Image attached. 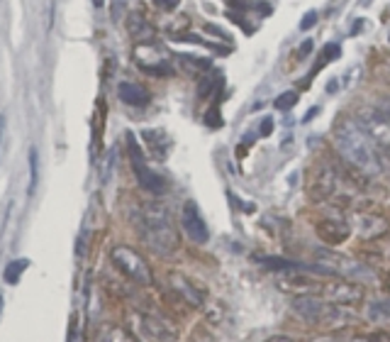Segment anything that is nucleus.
Listing matches in <instances>:
<instances>
[{
	"instance_id": "nucleus-1",
	"label": "nucleus",
	"mask_w": 390,
	"mask_h": 342,
	"mask_svg": "<svg viewBox=\"0 0 390 342\" xmlns=\"http://www.w3.org/2000/svg\"><path fill=\"white\" fill-rule=\"evenodd\" d=\"M137 230H139V237L144 239L147 247L159 256H171L181 244L171 213L162 203L142 205L139 218H137Z\"/></svg>"
},
{
	"instance_id": "nucleus-2",
	"label": "nucleus",
	"mask_w": 390,
	"mask_h": 342,
	"mask_svg": "<svg viewBox=\"0 0 390 342\" xmlns=\"http://www.w3.org/2000/svg\"><path fill=\"white\" fill-rule=\"evenodd\" d=\"M334 145L342 157L364 174H381V164H378L374 145L354 120H339L334 125Z\"/></svg>"
},
{
	"instance_id": "nucleus-3",
	"label": "nucleus",
	"mask_w": 390,
	"mask_h": 342,
	"mask_svg": "<svg viewBox=\"0 0 390 342\" xmlns=\"http://www.w3.org/2000/svg\"><path fill=\"white\" fill-rule=\"evenodd\" d=\"M292 311L307 323H317V325H344L349 321L352 313L344 311V306L332 304L325 299H315V296H295L292 299Z\"/></svg>"
},
{
	"instance_id": "nucleus-4",
	"label": "nucleus",
	"mask_w": 390,
	"mask_h": 342,
	"mask_svg": "<svg viewBox=\"0 0 390 342\" xmlns=\"http://www.w3.org/2000/svg\"><path fill=\"white\" fill-rule=\"evenodd\" d=\"M317 269L320 274H325V276L347 279V281H366V279H374V269L366 266L364 261L347 254L330 252V249H317Z\"/></svg>"
},
{
	"instance_id": "nucleus-5",
	"label": "nucleus",
	"mask_w": 390,
	"mask_h": 342,
	"mask_svg": "<svg viewBox=\"0 0 390 342\" xmlns=\"http://www.w3.org/2000/svg\"><path fill=\"white\" fill-rule=\"evenodd\" d=\"M110 259L112 264L117 266V271L122 274V276H127L130 281L139 284V286H152L154 284V271L152 266H149V261L137 252L135 247H130V244L112 247Z\"/></svg>"
},
{
	"instance_id": "nucleus-6",
	"label": "nucleus",
	"mask_w": 390,
	"mask_h": 342,
	"mask_svg": "<svg viewBox=\"0 0 390 342\" xmlns=\"http://www.w3.org/2000/svg\"><path fill=\"white\" fill-rule=\"evenodd\" d=\"M127 154H130L132 171H135V176H137V184L144 188L147 193H152V196H162V193L166 191L164 176L157 174V171L147 164L144 152H142L139 142H137V137L132 133H127Z\"/></svg>"
},
{
	"instance_id": "nucleus-7",
	"label": "nucleus",
	"mask_w": 390,
	"mask_h": 342,
	"mask_svg": "<svg viewBox=\"0 0 390 342\" xmlns=\"http://www.w3.org/2000/svg\"><path fill=\"white\" fill-rule=\"evenodd\" d=\"M359 128L371 140V145L381 147L383 152L390 154V120L381 108H364L359 113Z\"/></svg>"
},
{
	"instance_id": "nucleus-8",
	"label": "nucleus",
	"mask_w": 390,
	"mask_h": 342,
	"mask_svg": "<svg viewBox=\"0 0 390 342\" xmlns=\"http://www.w3.org/2000/svg\"><path fill=\"white\" fill-rule=\"evenodd\" d=\"M325 301H332V304H357V301L364 299V286L361 284H354V281H347V279H334V281H327L322 284L320 289Z\"/></svg>"
},
{
	"instance_id": "nucleus-9",
	"label": "nucleus",
	"mask_w": 390,
	"mask_h": 342,
	"mask_svg": "<svg viewBox=\"0 0 390 342\" xmlns=\"http://www.w3.org/2000/svg\"><path fill=\"white\" fill-rule=\"evenodd\" d=\"M132 335L137 342H174V335L152 316H132Z\"/></svg>"
},
{
	"instance_id": "nucleus-10",
	"label": "nucleus",
	"mask_w": 390,
	"mask_h": 342,
	"mask_svg": "<svg viewBox=\"0 0 390 342\" xmlns=\"http://www.w3.org/2000/svg\"><path fill=\"white\" fill-rule=\"evenodd\" d=\"M181 225L186 230V235L193 239L195 244H205L210 239L208 222L200 215V208L195 205V201H186L181 208Z\"/></svg>"
},
{
	"instance_id": "nucleus-11",
	"label": "nucleus",
	"mask_w": 390,
	"mask_h": 342,
	"mask_svg": "<svg viewBox=\"0 0 390 342\" xmlns=\"http://www.w3.org/2000/svg\"><path fill=\"white\" fill-rule=\"evenodd\" d=\"M388 230V220L383 215H371V213H359L352 218V232H357L364 239H376Z\"/></svg>"
},
{
	"instance_id": "nucleus-12",
	"label": "nucleus",
	"mask_w": 390,
	"mask_h": 342,
	"mask_svg": "<svg viewBox=\"0 0 390 342\" xmlns=\"http://www.w3.org/2000/svg\"><path fill=\"white\" fill-rule=\"evenodd\" d=\"M169 286H171V291H174L176 296H179V299L186 301L188 306L200 308V306L205 304L203 291L195 286V284L188 276H183V274H169Z\"/></svg>"
},
{
	"instance_id": "nucleus-13",
	"label": "nucleus",
	"mask_w": 390,
	"mask_h": 342,
	"mask_svg": "<svg viewBox=\"0 0 390 342\" xmlns=\"http://www.w3.org/2000/svg\"><path fill=\"white\" fill-rule=\"evenodd\" d=\"M117 95L120 100L125 103V105L130 108H144L149 105V100H152V95H149V90L144 88L142 83H135V81H122L117 86Z\"/></svg>"
},
{
	"instance_id": "nucleus-14",
	"label": "nucleus",
	"mask_w": 390,
	"mask_h": 342,
	"mask_svg": "<svg viewBox=\"0 0 390 342\" xmlns=\"http://www.w3.org/2000/svg\"><path fill=\"white\" fill-rule=\"evenodd\" d=\"M127 32L137 44H154V39H157V30L142 13H132L127 17Z\"/></svg>"
},
{
	"instance_id": "nucleus-15",
	"label": "nucleus",
	"mask_w": 390,
	"mask_h": 342,
	"mask_svg": "<svg viewBox=\"0 0 390 342\" xmlns=\"http://www.w3.org/2000/svg\"><path fill=\"white\" fill-rule=\"evenodd\" d=\"M349 230H352V227H349L347 222L339 220V218H325V220L317 222V232L327 244L344 242V239L349 237Z\"/></svg>"
},
{
	"instance_id": "nucleus-16",
	"label": "nucleus",
	"mask_w": 390,
	"mask_h": 342,
	"mask_svg": "<svg viewBox=\"0 0 390 342\" xmlns=\"http://www.w3.org/2000/svg\"><path fill=\"white\" fill-rule=\"evenodd\" d=\"M278 289L288 291V294H295V296H312V294H320L322 284L312 281V279H305V276H290V279H278Z\"/></svg>"
},
{
	"instance_id": "nucleus-17",
	"label": "nucleus",
	"mask_w": 390,
	"mask_h": 342,
	"mask_svg": "<svg viewBox=\"0 0 390 342\" xmlns=\"http://www.w3.org/2000/svg\"><path fill=\"white\" fill-rule=\"evenodd\" d=\"M98 342H137V338L130 333V330L120 328V325H107V328L100 330Z\"/></svg>"
},
{
	"instance_id": "nucleus-18",
	"label": "nucleus",
	"mask_w": 390,
	"mask_h": 342,
	"mask_svg": "<svg viewBox=\"0 0 390 342\" xmlns=\"http://www.w3.org/2000/svg\"><path fill=\"white\" fill-rule=\"evenodd\" d=\"M27 266H30V259H13L8 266H5L3 279H5L8 284H17V281H20L22 274H25Z\"/></svg>"
},
{
	"instance_id": "nucleus-19",
	"label": "nucleus",
	"mask_w": 390,
	"mask_h": 342,
	"mask_svg": "<svg viewBox=\"0 0 390 342\" xmlns=\"http://www.w3.org/2000/svg\"><path fill=\"white\" fill-rule=\"evenodd\" d=\"M256 261H261L266 269H302V264H295L290 259H280V256H256Z\"/></svg>"
},
{
	"instance_id": "nucleus-20",
	"label": "nucleus",
	"mask_w": 390,
	"mask_h": 342,
	"mask_svg": "<svg viewBox=\"0 0 390 342\" xmlns=\"http://www.w3.org/2000/svg\"><path fill=\"white\" fill-rule=\"evenodd\" d=\"M371 321H390V299H378L369 306Z\"/></svg>"
},
{
	"instance_id": "nucleus-21",
	"label": "nucleus",
	"mask_w": 390,
	"mask_h": 342,
	"mask_svg": "<svg viewBox=\"0 0 390 342\" xmlns=\"http://www.w3.org/2000/svg\"><path fill=\"white\" fill-rule=\"evenodd\" d=\"M37 179H39V157L37 150H30V193H34V188H37Z\"/></svg>"
},
{
	"instance_id": "nucleus-22",
	"label": "nucleus",
	"mask_w": 390,
	"mask_h": 342,
	"mask_svg": "<svg viewBox=\"0 0 390 342\" xmlns=\"http://www.w3.org/2000/svg\"><path fill=\"white\" fill-rule=\"evenodd\" d=\"M295 103H297V93L295 90H288V93H280L276 98V108L278 110H290Z\"/></svg>"
},
{
	"instance_id": "nucleus-23",
	"label": "nucleus",
	"mask_w": 390,
	"mask_h": 342,
	"mask_svg": "<svg viewBox=\"0 0 390 342\" xmlns=\"http://www.w3.org/2000/svg\"><path fill=\"white\" fill-rule=\"evenodd\" d=\"M337 56H339V47H337V44H330V47H327L325 51H322V56H320V66H325V64H330L332 59H337ZM317 66V68H320ZM317 68H315V71H317Z\"/></svg>"
},
{
	"instance_id": "nucleus-24",
	"label": "nucleus",
	"mask_w": 390,
	"mask_h": 342,
	"mask_svg": "<svg viewBox=\"0 0 390 342\" xmlns=\"http://www.w3.org/2000/svg\"><path fill=\"white\" fill-rule=\"evenodd\" d=\"M181 59L193 68H198V71H208L210 68V59H198V56H181Z\"/></svg>"
},
{
	"instance_id": "nucleus-25",
	"label": "nucleus",
	"mask_w": 390,
	"mask_h": 342,
	"mask_svg": "<svg viewBox=\"0 0 390 342\" xmlns=\"http://www.w3.org/2000/svg\"><path fill=\"white\" fill-rule=\"evenodd\" d=\"M215 86H220V78H215V81H212V78H205V81L200 83V88H198V95L200 98H208L212 90H215Z\"/></svg>"
},
{
	"instance_id": "nucleus-26",
	"label": "nucleus",
	"mask_w": 390,
	"mask_h": 342,
	"mask_svg": "<svg viewBox=\"0 0 390 342\" xmlns=\"http://www.w3.org/2000/svg\"><path fill=\"white\" fill-rule=\"evenodd\" d=\"M205 123H208L210 128H220V125H222L220 110H217V108H212V110H208V113H205Z\"/></svg>"
},
{
	"instance_id": "nucleus-27",
	"label": "nucleus",
	"mask_w": 390,
	"mask_h": 342,
	"mask_svg": "<svg viewBox=\"0 0 390 342\" xmlns=\"http://www.w3.org/2000/svg\"><path fill=\"white\" fill-rule=\"evenodd\" d=\"M315 22H317V13H315V10H310L307 15H302L300 30H310V27H315Z\"/></svg>"
},
{
	"instance_id": "nucleus-28",
	"label": "nucleus",
	"mask_w": 390,
	"mask_h": 342,
	"mask_svg": "<svg viewBox=\"0 0 390 342\" xmlns=\"http://www.w3.org/2000/svg\"><path fill=\"white\" fill-rule=\"evenodd\" d=\"M152 3L162 10H176L181 5V0H152Z\"/></svg>"
},
{
	"instance_id": "nucleus-29",
	"label": "nucleus",
	"mask_w": 390,
	"mask_h": 342,
	"mask_svg": "<svg viewBox=\"0 0 390 342\" xmlns=\"http://www.w3.org/2000/svg\"><path fill=\"white\" fill-rule=\"evenodd\" d=\"M273 133V118H263V123H261V135L263 137H268Z\"/></svg>"
},
{
	"instance_id": "nucleus-30",
	"label": "nucleus",
	"mask_w": 390,
	"mask_h": 342,
	"mask_svg": "<svg viewBox=\"0 0 390 342\" xmlns=\"http://www.w3.org/2000/svg\"><path fill=\"white\" fill-rule=\"evenodd\" d=\"M266 342H292V340L285 338V335H273V338H268Z\"/></svg>"
},
{
	"instance_id": "nucleus-31",
	"label": "nucleus",
	"mask_w": 390,
	"mask_h": 342,
	"mask_svg": "<svg viewBox=\"0 0 390 342\" xmlns=\"http://www.w3.org/2000/svg\"><path fill=\"white\" fill-rule=\"evenodd\" d=\"M300 51L302 54H310V51H312V39H305V44L300 47Z\"/></svg>"
},
{
	"instance_id": "nucleus-32",
	"label": "nucleus",
	"mask_w": 390,
	"mask_h": 342,
	"mask_svg": "<svg viewBox=\"0 0 390 342\" xmlns=\"http://www.w3.org/2000/svg\"><path fill=\"white\" fill-rule=\"evenodd\" d=\"M93 5H95V8H102V5H105V0H93Z\"/></svg>"
},
{
	"instance_id": "nucleus-33",
	"label": "nucleus",
	"mask_w": 390,
	"mask_h": 342,
	"mask_svg": "<svg viewBox=\"0 0 390 342\" xmlns=\"http://www.w3.org/2000/svg\"><path fill=\"white\" fill-rule=\"evenodd\" d=\"M349 342H369V340H364V338H352Z\"/></svg>"
},
{
	"instance_id": "nucleus-34",
	"label": "nucleus",
	"mask_w": 390,
	"mask_h": 342,
	"mask_svg": "<svg viewBox=\"0 0 390 342\" xmlns=\"http://www.w3.org/2000/svg\"><path fill=\"white\" fill-rule=\"evenodd\" d=\"M0 137H3V118H0Z\"/></svg>"
},
{
	"instance_id": "nucleus-35",
	"label": "nucleus",
	"mask_w": 390,
	"mask_h": 342,
	"mask_svg": "<svg viewBox=\"0 0 390 342\" xmlns=\"http://www.w3.org/2000/svg\"><path fill=\"white\" fill-rule=\"evenodd\" d=\"M0 313H3V299H0Z\"/></svg>"
},
{
	"instance_id": "nucleus-36",
	"label": "nucleus",
	"mask_w": 390,
	"mask_h": 342,
	"mask_svg": "<svg viewBox=\"0 0 390 342\" xmlns=\"http://www.w3.org/2000/svg\"><path fill=\"white\" fill-rule=\"evenodd\" d=\"M388 286H390V281H388Z\"/></svg>"
}]
</instances>
